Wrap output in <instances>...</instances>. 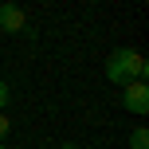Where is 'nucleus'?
Segmentation results:
<instances>
[{
	"mask_svg": "<svg viewBox=\"0 0 149 149\" xmlns=\"http://www.w3.org/2000/svg\"><path fill=\"white\" fill-rule=\"evenodd\" d=\"M149 74V63L141 51H134V47H118V51L106 59V79L110 82H130V79H145Z\"/></svg>",
	"mask_w": 149,
	"mask_h": 149,
	"instance_id": "obj_1",
	"label": "nucleus"
},
{
	"mask_svg": "<svg viewBox=\"0 0 149 149\" xmlns=\"http://www.w3.org/2000/svg\"><path fill=\"white\" fill-rule=\"evenodd\" d=\"M122 106H126L130 114H137V118H145V114H149V86H145V79L122 82Z\"/></svg>",
	"mask_w": 149,
	"mask_h": 149,
	"instance_id": "obj_2",
	"label": "nucleus"
},
{
	"mask_svg": "<svg viewBox=\"0 0 149 149\" xmlns=\"http://www.w3.org/2000/svg\"><path fill=\"white\" fill-rule=\"evenodd\" d=\"M28 28V16H24V8H16V4H0V31H24Z\"/></svg>",
	"mask_w": 149,
	"mask_h": 149,
	"instance_id": "obj_3",
	"label": "nucleus"
},
{
	"mask_svg": "<svg viewBox=\"0 0 149 149\" xmlns=\"http://www.w3.org/2000/svg\"><path fill=\"white\" fill-rule=\"evenodd\" d=\"M130 149H149V130L137 126L134 134H130Z\"/></svg>",
	"mask_w": 149,
	"mask_h": 149,
	"instance_id": "obj_4",
	"label": "nucleus"
},
{
	"mask_svg": "<svg viewBox=\"0 0 149 149\" xmlns=\"http://www.w3.org/2000/svg\"><path fill=\"white\" fill-rule=\"evenodd\" d=\"M8 98H12V90H8V82L0 79V110H4V106H8Z\"/></svg>",
	"mask_w": 149,
	"mask_h": 149,
	"instance_id": "obj_5",
	"label": "nucleus"
},
{
	"mask_svg": "<svg viewBox=\"0 0 149 149\" xmlns=\"http://www.w3.org/2000/svg\"><path fill=\"white\" fill-rule=\"evenodd\" d=\"M4 134H8V118H4V110H0V141H4Z\"/></svg>",
	"mask_w": 149,
	"mask_h": 149,
	"instance_id": "obj_6",
	"label": "nucleus"
},
{
	"mask_svg": "<svg viewBox=\"0 0 149 149\" xmlns=\"http://www.w3.org/2000/svg\"><path fill=\"white\" fill-rule=\"evenodd\" d=\"M63 149H79V145H71V141H67V145H63Z\"/></svg>",
	"mask_w": 149,
	"mask_h": 149,
	"instance_id": "obj_7",
	"label": "nucleus"
},
{
	"mask_svg": "<svg viewBox=\"0 0 149 149\" xmlns=\"http://www.w3.org/2000/svg\"><path fill=\"white\" fill-rule=\"evenodd\" d=\"M0 149H4V141H0Z\"/></svg>",
	"mask_w": 149,
	"mask_h": 149,
	"instance_id": "obj_8",
	"label": "nucleus"
}]
</instances>
